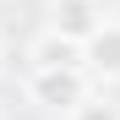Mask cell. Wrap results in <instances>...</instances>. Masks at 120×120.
I'll return each instance as SVG.
<instances>
[{
    "label": "cell",
    "instance_id": "6da1fadb",
    "mask_svg": "<svg viewBox=\"0 0 120 120\" xmlns=\"http://www.w3.org/2000/svg\"><path fill=\"white\" fill-rule=\"evenodd\" d=\"M44 22H49V33H60V38H71V44L87 49L109 27V0H49Z\"/></svg>",
    "mask_w": 120,
    "mask_h": 120
},
{
    "label": "cell",
    "instance_id": "7a4b0ae2",
    "mask_svg": "<svg viewBox=\"0 0 120 120\" xmlns=\"http://www.w3.org/2000/svg\"><path fill=\"white\" fill-rule=\"evenodd\" d=\"M27 98L38 109H55V115H71L87 104V71H33Z\"/></svg>",
    "mask_w": 120,
    "mask_h": 120
},
{
    "label": "cell",
    "instance_id": "3957f363",
    "mask_svg": "<svg viewBox=\"0 0 120 120\" xmlns=\"http://www.w3.org/2000/svg\"><path fill=\"white\" fill-rule=\"evenodd\" d=\"M27 60H33V71H87L82 44H71V38H60V33H49V27L33 38Z\"/></svg>",
    "mask_w": 120,
    "mask_h": 120
},
{
    "label": "cell",
    "instance_id": "277c9868",
    "mask_svg": "<svg viewBox=\"0 0 120 120\" xmlns=\"http://www.w3.org/2000/svg\"><path fill=\"white\" fill-rule=\"evenodd\" d=\"M82 55H87V71H98V76H120V22H109Z\"/></svg>",
    "mask_w": 120,
    "mask_h": 120
},
{
    "label": "cell",
    "instance_id": "5b68a950",
    "mask_svg": "<svg viewBox=\"0 0 120 120\" xmlns=\"http://www.w3.org/2000/svg\"><path fill=\"white\" fill-rule=\"evenodd\" d=\"M66 120H120V104H109V98H87V104L71 109Z\"/></svg>",
    "mask_w": 120,
    "mask_h": 120
},
{
    "label": "cell",
    "instance_id": "8992f818",
    "mask_svg": "<svg viewBox=\"0 0 120 120\" xmlns=\"http://www.w3.org/2000/svg\"><path fill=\"white\" fill-rule=\"evenodd\" d=\"M0 60H6V44H0Z\"/></svg>",
    "mask_w": 120,
    "mask_h": 120
}]
</instances>
